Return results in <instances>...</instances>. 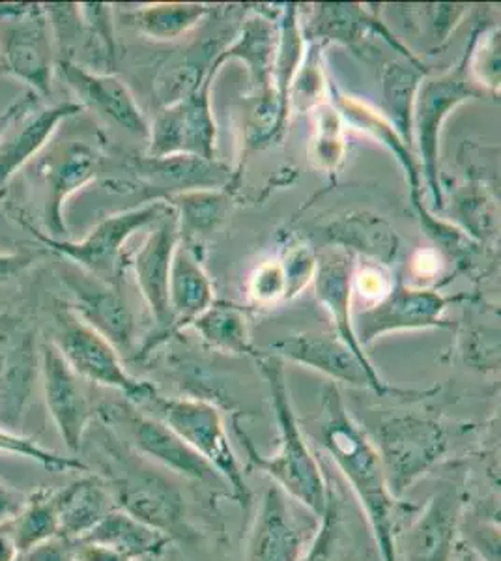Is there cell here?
Returning a JSON list of instances; mask_svg holds the SVG:
<instances>
[{"mask_svg":"<svg viewBox=\"0 0 501 561\" xmlns=\"http://www.w3.org/2000/svg\"><path fill=\"white\" fill-rule=\"evenodd\" d=\"M55 38L44 4L0 2V76L26 84L39 100L52 96Z\"/></svg>","mask_w":501,"mask_h":561,"instance_id":"52a82bcc","label":"cell"},{"mask_svg":"<svg viewBox=\"0 0 501 561\" xmlns=\"http://www.w3.org/2000/svg\"><path fill=\"white\" fill-rule=\"evenodd\" d=\"M322 45L311 44L288 92V111L307 113L326 102V77L322 70Z\"/></svg>","mask_w":501,"mask_h":561,"instance_id":"ab89813d","label":"cell"},{"mask_svg":"<svg viewBox=\"0 0 501 561\" xmlns=\"http://www.w3.org/2000/svg\"><path fill=\"white\" fill-rule=\"evenodd\" d=\"M39 380L45 404L64 446L77 455L94 421V407L84 391L83 378L66 364L53 343L39 346Z\"/></svg>","mask_w":501,"mask_h":561,"instance_id":"ac0fdd59","label":"cell"},{"mask_svg":"<svg viewBox=\"0 0 501 561\" xmlns=\"http://www.w3.org/2000/svg\"><path fill=\"white\" fill-rule=\"evenodd\" d=\"M331 94L335 98L333 105L339 108L344 124H350L363 134H367L368 137L378 140L382 147L394 153L395 160L399 161V165L407 174L408 184H410V197H412V201L421 198V169H419L415 152L405 145V140L400 139V135L386 121V116L378 113L375 107L367 105V103L344 94L341 90L331 89Z\"/></svg>","mask_w":501,"mask_h":561,"instance_id":"83f0119b","label":"cell"},{"mask_svg":"<svg viewBox=\"0 0 501 561\" xmlns=\"http://www.w3.org/2000/svg\"><path fill=\"white\" fill-rule=\"evenodd\" d=\"M355 256L343 249L331 248L317 255V274L315 288L317 298L333 322V333L343 339L344 343L363 359H368L365 348L360 345L354 332V314H352V280H354Z\"/></svg>","mask_w":501,"mask_h":561,"instance_id":"603a6c76","label":"cell"},{"mask_svg":"<svg viewBox=\"0 0 501 561\" xmlns=\"http://www.w3.org/2000/svg\"><path fill=\"white\" fill-rule=\"evenodd\" d=\"M38 378V339L31 322L0 314V427L20 431Z\"/></svg>","mask_w":501,"mask_h":561,"instance_id":"2e32d148","label":"cell"},{"mask_svg":"<svg viewBox=\"0 0 501 561\" xmlns=\"http://www.w3.org/2000/svg\"><path fill=\"white\" fill-rule=\"evenodd\" d=\"M57 70L66 84L79 98L81 107H89L95 115L115 124L127 134L147 139L150 124L135 102L132 90L121 77L105 71L90 70L87 66L70 60H58Z\"/></svg>","mask_w":501,"mask_h":561,"instance_id":"d6986e66","label":"cell"},{"mask_svg":"<svg viewBox=\"0 0 501 561\" xmlns=\"http://www.w3.org/2000/svg\"><path fill=\"white\" fill-rule=\"evenodd\" d=\"M62 354L66 364L79 377L103 388L116 389L126 396L127 402L140 409L158 391L152 383L132 377L124 367L121 352L107 339L79 319L70 307H60L53 322L49 341Z\"/></svg>","mask_w":501,"mask_h":561,"instance_id":"9c48e42d","label":"cell"},{"mask_svg":"<svg viewBox=\"0 0 501 561\" xmlns=\"http://www.w3.org/2000/svg\"><path fill=\"white\" fill-rule=\"evenodd\" d=\"M318 518L277 486L262 494L249 531L246 561H301Z\"/></svg>","mask_w":501,"mask_h":561,"instance_id":"9a60e30c","label":"cell"},{"mask_svg":"<svg viewBox=\"0 0 501 561\" xmlns=\"http://www.w3.org/2000/svg\"><path fill=\"white\" fill-rule=\"evenodd\" d=\"M214 8L203 2H159L126 13L127 25L158 42H171L197 28Z\"/></svg>","mask_w":501,"mask_h":561,"instance_id":"d6a6232c","label":"cell"},{"mask_svg":"<svg viewBox=\"0 0 501 561\" xmlns=\"http://www.w3.org/2000/svg\"><path fill=\"white\" fill-rule=\"evenodd\" d=\"M0 454L13 455V457H23V459L34 460L39 466H44L49 472H90V466L79 457H62L55 454L52 449H45L39 446L38 440H34L25 434L13 433L8 428L0 427Z\"/></svg>","mask_w":501,"mask_h":561,"instance_id":"60d3db41","label":"cell"},{"mask_svg":"<svg viewBox=\"0 0 501 561\" xmlns=\"http://www.w3.org/2000/svg\"><path fill=\"white\" fill-rule=\"evenodd\" d=\"M145 173L166 190V198L198 190H225L232 179L229 167L223 165L221 161L204 160L185 153L147 158Z\"/></svg>","mask_w":501,"mask_h":561,"instance_id":"f546056e","label":"cell"},{"mask_svg":"<svg viewBox=\"0 0 501 561\" xmlns=\"http://www.w3.org/2000/svg\"><path fill=\"white\" fill-rule=\"evenodd\" d=\"M13 541L20 556L42 542L58 537L57 515L53 507L52 492L32 494L15 517L10 518Z\"/></svg>","mask_w":501,"mask_h":561,"instance_id":"74e56055","label":"cell"},{"mask_svg":"<svg viewBox=\"0 0 501 561\" xmlns=\"http://www.w3.org/2000/svg\"><path fill=\"white\" fill-rule=\"evenodd\" d=\"M468 55V68L474 81L487 94L500 92V28H490L474 36Z\"/></svg>","mask_w":501,"mask_h":561,"instance_id":"b9f144b4","label":"cell"},{"mask_svg":"<svg viewBox=\"0 0 501 561\" xmlns=\"http://www.w3.org/2000/svg\"><path fill=\"white\" fill-rule=\"evenodd\" d=\"M166 201L177 210L180 240L216 229L229 214L230 203H232L227 187L178 193Z\"/></svg>","mask_w":501,"mask_h":561,"instance_id":"d590c367","label":"cell"},{"mask_svg":"<svg viewBox=\"0 0 501 561\" xmlns=\"http://www.w3.org/2000/svg\"><path fill=\"white\" fill-rule=\"evenodd\" d=\"M464 300L470 296H444L436 288L412 287L399 277L384 300L355 314V337L365 348L386 333L449 328L444 320L447 307Z\"/></svg>","mask_w":501,"mask_h":561,"instance_id":"5bb4252c","label":"cell"},{"mask_svg":"<svg viewBox=\"0 0 501 561\" xmlns=\"http://www.w3.org/2000/svg\"><path fill=\"white\" fill-rule=\"evenodd\" d=\"M371 438L380 455L389 489L400 502L447 459L451 449L449 428L429 415H387Z\"/></svg>","mask_w":501,"mask_h":561,"instance_id":"5b68a950","label":"cell"},{"mask_svg":"<svg viewBox=\"0 0 501 561\" xmlns=\"http://www.w3.org/2000/svg\"><path fill=\"white\" fill-rule=\"evenodd\" d=\"M214 301V285L203 264L187 245L178 243L169 277V307L174 333L191 325Z\"/></svg>","mask_w":501,"mask_h":561,"instance_id":"4316f807","label":"cell"},{"mask_svg":"<svg viewBox=\"0 0 501 561\" xmlns=\"http://www.w3.org/2000/svg\"><path fill=\"white\" fill-rule=\"evenodd\" d=\"M64 280L73 296V301L68 306L71 311L107 339L121 352V356H132L135 317L118 287L84 272L66 274Z\"/></svg>","mask_w":501,"mask_h":561,"instance_id":"ffe728a7","label":"cell"},{"mask_svg":"<svg viewBox=\"0 0 501 561\" xmlns=\"http://www.w3.org/2000/svg\"><path fill=\"white\" fill-rule=\"evenodd\" d=\"M26 497L20 492L13 491L10 486L0 483V520L15 517L21 507L25 504Z\"/></svg>","mask_w":501,"mask_h":561,"instance_id":"f5cc1de1","label":"cell"},{"mask_svg":"<svg viewBox=\"0 0 501 561\" xmlns=\"http://www.w3.org/2000/svg\"><path fill=\"white\" fill-rule=\"evenodd\" d=\"M18 558H20V550L13 541L10 518L0 520V561H18Z\"/></svg>","mask_w":501,"mask_h":561,"instance_id":"db71d44e","label":"cell"},{"mask_svg":"<svg viewBox=\"0 0 501 561\" xmlns=\"http://www.w3.org/2000/svg\"><path fill=\"white\" fill-rule=\"evenodd\" d=\"M326 242L352 255H362L373 264L389 268L400 251V238L394 225L373 211H349L324 227Z\"/></svg>","mask_w":501,"mask_h":561,"instance_id":"d4e9b609","label":"cell"},{"mask_svg":"<svg viewBox=\"0 0 501 561\" xmlns=\"http://www.w3.org/2000/svg\"><path fill=\"white\" fill-rule=\"evenodd\" d=\"M253 356L257 357V364L261 367L262 377L270 389L273 414L280 431V444L275 454L262 455L235 421L236 434L248 455V466L272 479V485L320 518L330 497V481L326 478L317 454L309 446L294 410L285 362L267 352H254Z\"/></svg>","mask_w":501,"mask_h":561,"instance_id":"7a4b0ae2","label":"cell"},{"mask_svg":"<svg viewBox=\"0 0 501 561\" xmlns=\"http://www.w3.org/2000/svg\"><path fill=\"white\" fill-rule=\"evenodd\" d=\"M285 275L280 262H266L249 279V296L257 304L267 306L273 301L285 300Z\"/></svg>","mask_w":501,"mask_h":561,"instance_id":"f6af8a7d","label":"cell"},{"mask_svg":"<svg viewBox=\"0 0 501 561\" xmlns=\"http://www.w3.org/2000/svg\"><path fill=\"white\" fill-rule=\"evenodd\" d=\"M219 71L209 73L191 96L182 102L159 107L150 124L148 158L167 156H198L216 160L217 124L212 108V84Z\"/></svg>","mask_w":501,"mask_h":561,"instance_id":"7c38bea8","label":"cell"},{"mask_svg":"<svg viewBox=\"0 0 501 561\" xmlns=\"http://www.w3.org/2000/svg\"><path fill=\"white\" fill-rule=\"evenodd\" d=\"M204 343L214 351L236 356H253L248 314L236 304L219 300L191 322Z\"/></svg>","mask_w":501,"mask_h":561,"instance_id":"e575fe53","label":"cell"},{"mask_svg":"<svg viewBox=\"0 0 501 561\" xmlns=\"http://www.w3.org/2000/svg\"><path fill=\"white\" fill-rule=\"evenodd\" d=\"M318 438L367 520L380 561H397L400 500L387 483L380 455L371 434L350 414L339 386L322 389Z\"/></svg>","mask_w":501,"mask_h":561,"instance_id":"6da1fadb","label":"cell"},{"mask_svg":"<svg viewBox=\"0 0 501 561\" xmlns=\"http://www.w3.org/2000/svg\"><path fill=\"white\" fill-rule=\"evenodd\" d=\"M315 128H312L309 158L318 171L337 173L343 165L346 153L344 140V121L333 103H320L315 111Z\"/></svg>","mask_w":501,"mask_h":561,"instance_id":"8d00e7d4","label":"cell"},{"mask_svg":"<svg viewBox=\"0 0 501 561\" xmlns=\"http://www.w3.org/2000/svg\"><path fill=\"white\" fill-rule=\"evenodd\" d=\"M140 410L156 415L167 427L174 431L206 465L216 470L225 485L229 486L230 496L243 510H248L253 494L243 473V466L230 442L225 415L214 402L198 397L169 399L156 391Z\"/></svg>","mask_w":501,"mask_h":561,"instance_id":"277c9868","label":"cell"},{"mask_svg":"<svg viewBox=\"0 0 501 561\" xmlns=\"http://www.w3.org/2000/svg\"><path fill=\"white\" fill-rule=\"evenodd\" d=\"M267 354L324 375L330 382L371 389L376 396L408 393L391 388L371 359H363L337 333H294L267 346Z\"/></svg>","mask_w":501,"mask_h":561,"instance_id":"4fadbf2b","label":"cell"},{"mask_svg":"<svg viewBox=\"0 0 501 561\" xmlns=\"http://www.w3.org/2000/svg\"><path fill=\"white\" fill-rule=\"evenodd\" d=\"M53 507L57 515L58 537L66 541H79L116 510L105 479L98 473H84L71 483L52 492Z\"/></svg>","mask_w":501,"mask_h":561,"instance_id":"cb8c5ba5","label":"cell"},{"mask_svg":"<svg viewBox=\"0 0 501 561\" xmlns=\"http://www.w3.org/2000/svg\"><path fill=\"white\" fill-rule=\"evenodd\" d=\"M71 554H73V561H135L121 554L118 550L109 549L100 542L84 541V539L71 542Z\"/></svg>","mask_w":501,"mask_h":561,"instance_id":"681fc988","label":"cell"},{"mask_svg":"<svg viewBox=\"0 0 501 561\" xmlns=\"http://www.w3.org/2000/svg\"><path fill=\"white\" fill-rule=\"evenodd\" d=\"M83 539L118 550L121 554L135 561L159 558L172 542L169 537L159 534L158 529L139 523L121 510L111 511Z\"/></svg>","mask_w":501,"mask_h":561,"instance_id":"1f68e13d","label":"cell"},{"mask_svg":"<svg viewBox=\"0 0 501 561\" xmlns=\"http://www.w3.org/2000/svg\"><path fill=\"white\" fill-rule=\"evenodd\" d=\"M7 225H8L7 211H4V208H2V206H0V232H2V230L7 229Z\"/></svg>","mask_w":501,"mask_h":561,"instance_id":"9f6ffc18","label":"cell"},{"mask_svg":"<svg viewBox=\"0 0 501 561\" xmlns=\"http://www.w3.org/2000/svg\"><path fill=\"white\" fill-rule=\"evenodd\" d=\"M180 243V224L174 208H169L166 216L153 224V229L135 253V279L143 298L152 314V335L147 339L137 357L148 356L156 346L174 333L171 307H169V277H171L172 256Z\"/></svg>","mask_w":501,"mask_h":561,"instance_id":"e0dca14e","label":"cell"},{"mask_svg":"<svg viewBox=\"0 0 501 561\" xmlns=\"http://www.w3.org/2000/svg\"><path fill=\"white\" fill-rule=\"evenodd\" d=\"M455 561H479L476 556L471 554L470 550L464 547L463 542H460V549H458L457 558Z\"/></svg>","mask_w":501,"mask_h":561,"instance_id":"11a10c76","label":"cell"},{"mask_svg":"<svg viewBox=\"0 0 501 561\" xmlns=\"http://www.w3.org/2000/svg\"><path fill=\"white\" fill-rule=\"evenodd\" d=\"M221 38V34L204 36L201 42L172 58L161 70L153 84L159 107L182 102L203 84L217 55L225 49Z\"/></svg>","mask_w":501,"mask_h":561,"instance_id":"4dcf8cb0","label":"cell"},{"mask_svg":"<svg viewBox=\"0 0 501 561\" xmlns=\"http://www.w3.org/2000/svg\"><path fill=\"white\" fill-rule=\"evenodd\" d=\"M466 504L464 483L444 481L408 526L397 531V561H455Z\"/></svg>","mask_w":501,"mask_h":561,"instance_id":"8fae6325","label":"cell"},{"mask_svg":"<svg viewBox=\"0 0 501 561\" xmlns=\"http://www.w3.org/2000/svg\"><path fill=\"white\" fill-rule=\"evenodd\" d=\"M487 92L468 76V55L442 76H426L419 84L413 105V148L418 147L419 169L434 201V210L444 208V190L440 182V134L451 113ZM415 156V158H418Z\"/></svg>","mask_w":501,"mask_h":561,"instance_id":"8992f818","label":"cell"},{"mask_svg":"<svg viewBox=\"0 0 501 561\" xmlns=\"http://www.w3.org/2000/svg\"><path fill=\"white\" fill-rule=\"evenodd\" d=\"M371 34H378L386 39L399 53V57L408 60L418 58L389 33V28L376 18V13L367 12L362 4H318L315 8V18L309 23V39L318 45L333 42L355 47Z\"/></svg>","mask_w":501,"mask_h":561,"instance_id":"484cf974","label":"cell"},{"mask_svg":"<svg viewBox=\"0 0 501 561\" xmlns=\"http://www.w3.org/2000/svg\"><path fill=\"white\" fill-rule=\"evenodd\" d=\"M344 528L343 502L331 489L328 505L318 518L317 529L312 534L311 541L307 545L304 560L301 561H344Z\"/></svg>","mask_w":501,"mask_h":561,"instance_id":"f35d334b","label":"cell"},{"mask_svg":"<svg viewBox=\"0 0 501 561\" xmlns=\"http://www.w3.org/2000/svg\"><path fill=\"white\" fill-rule=\"evenodd\" d=\"M277 33L280 38L273 62V92L280 107V128L281 131H285L286 122L291 116L288 92L307 51L304 26L299 23L298 4H286L283 18L277 23Z\"/></svg>","mask_w":501,"mask_h":561,"instance_id":"836d02e7","label":"cell"},{"mask_svg":"<svg viewBox=\"0 0 501 561\" xmlns=\"http://www.w3.org/2000/svg\"><path fill=\"white\" fill-rule=\"evenodd\" d=\"M169 208L171 205L167 201L158 198L132 210L105 217L79 242L68 238L57 240V238L47 237L42 230L34 229L25 221L23 225L26 230H31L32 237L55 255L73 262L79 270H83L84 274L94 275L98 279L116 285V279L121 277L122 266H124L122 261H124V245L127 240L134 237L137 230L158 224Z\"/></svg>","mask_w":501,"mask_h":561,"instance_id":"ba28073f","label":"cell"},{"mask_svg":"<svg viewBox=\"0 0 501 561\" xmlns=\"http://www.w3.org/2000/svg\"><path fill=\"white\" fill-rule=\"evenodd\" d=\"M444 255L436 251V249H419L415 251L412 256V264H410V268H412L413 283L412 287L419 288H431L429 287V280L434 279L436 275L444 274Z\"/></svg>","mask_w":501,"mask_h":561,"instance_id":"7dc6e473","label":"cell"},{"mask_svg":"<svg viewBox=\"0 0 501 561\" xmlns=\"http://www.w3.org/2000/svg\"><path fill=\"white\" fill-rule=\"evenodd\" d=\"M83 107L77 102L55 103L29 108L13 122L0 140V195L7 192L23 167L44 150L62 122L79 115Z\"/></svg>","mask_w":501,"mask_h":561,"instance_id":"44dd1931","label":"cell"},{"mask_svg":"<svg viewBox=\"0 0 501 561\" xmlns=\"http://www.w3.org/2000/svg\"><path fill=\"white\" fill-rule=\"evenodd\" d=\"M103 425L115 431L127 446L152 465L198 485L223 489L225 481L163 421L134 404H111L100 410Z\"/></svg>","mask_w":501,"mask_h":561,"instance_id":"30bf717a","label":"cell"},{"mask_svg":"<svg viewBox=\"0 0 501 561\" xmlns=\"http://www.w3.org/2000/svg\"><path fill=\"white\" fill-rule=\"evenodd\" d=\"M100 468L111 489L116 510L158 529L172 542H193L197 531L191 524L184 494L156 465L135 454L121 436L103 425Z\"/></svg>","mask_w":501,"mask_h":561,"instance_id":"3957f363","label":"cell"},{"mask_svg":"<svg viewBox=\"0 0 501 561\" xmlns=\"http://www.w3.org/2000/svg\"><path fill=\"white\" fill-rule=\"evenodd\" d=\"M143 561H159V558H150V560H143Z\"/></svg>","mask_w":501,"mask_h":561,"instance_id":"6f0895ef","label":"cell"},{"mask_svg":"<svg viewBox=\"0 0 501 561\" xmlns=\"http://www.w3.org/2000/svg\"><path fill=\"white\" fill-rule=\"evenodd\" d=\"M42 102L36 94H32L31 90H26L23 96L18 98L12 105H8L7 111L0 113V140L4 137L13 122L18 121L29 108L36 107Z\"/></svg>","mask_w":501,"mask_h":561,"instance_id":"816d5d0a","label":"cell"},{"mask_svg":"<svg viewBox=\"0 0 501 561\" xmlns=\"http://www.w3.org/2000/svg\"><path fill=\"white\" fill-rule=\"evenodd\" d=\"M280 264L285 275V300H293L315 279L317 253L307 245H296L286 251Z\"/></svg>","mask_w":501,"mask_h":561,"instance_id":"ee69618b","label":"cell"},{"mask_svg":"<svg viewBox=\"0 0 501 561\" xmlns=\"http://www.w3.org/2000/svg\"><path fill=\"white\" fill-rule=\"evenodd\" d=\"M426 76L429 70L419 58H397L382 68V115L413 152V105L419 84Z\"/></svg>","mask_w":501,"mask_h":561,"instance_id":"f1b7e54d","label":"cell"},{"mask_svg":"<svg viewBox=\"0 0 501 561\" xmlns=\"http://www.w3.org/2000/svg\"><path fill=\"white\" fill-rule=\"evenodd\" d=\"M18 561H73L71 542L60 537L42 542L34 549L26 550L18 558Z\"/></svg>","mask_w":501,"mask_h":561,"instance_id":"c3c4849f","label":"cell"},{"mask_svg":"<svg viewBox=\"0 0 501 561\" xmlns=\"http://www.w3.org/2000/svg\"><path fill=\"white\" fill-rule=\"evenodd\" d=\"M36 261L32 253H4L0 251V285L12 280L15 275L23 274Z\"/></svg>","mask_w":501,"mask_h":561,"instance_id":"f907efd6","label":"cell"},{"mask_svg":"<svg viewBox=\"0 0 501 561\" xmlns=\"http://www.w3.org/2000/svg\"><path fill=\"white\" fill-rule=\"evenodd\" d=\"M100 153L84 142H70L53 153L45 163L44 176L47 197H45V227L47 237L64 240L68 227L64 208L73 193L90 184L100 171Z\"/></svg>","mask_w":501,"mask_h":561,"instance_id":"7402d4cb","label":"cell"},{"mask_svg":"<svg viewBox=\"0 0 501 561\" xmlns=\"http://www.w3.org/2000/svg\"><path fill=\"white\" fill-rule=\"evenodd\" d=\"M391 288H394V279L384 266L371 262L367 266H363V270H360L357 274L354 272L352 290H354V294H360L365 300L373 301L371 306L384 300Z\"/></svg>","mask_w":501,"mask_h":561,"instance_id":"bcb514c9","label":"cell"},{"mask_svg":"<svg viewBox=\"0 0 501 561\" xmlns=\"http://www.w3.org/2000/svg\"><path fill=\"white\" fill-rule=\"evenodd\" d=\"M458 216L464 219V227H466L464 232L468 237H476L479 240L496 237L498 219H496L494 206L490 205L485 193L466 190L458 197Z\"/></svg>","mask_w":501,"mask_h":561,"instance_id":"7bdbcfd3","label":"cell"}]
</instances>
